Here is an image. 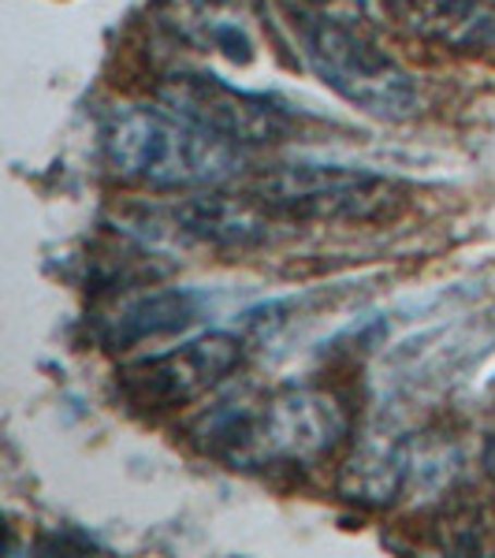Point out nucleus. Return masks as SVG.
I'll use <instances>...</instances> for the list:
<instances>
[{"label":"nucleus","instance_id":"obj_1","mask_svg":"<svg viewBox=\"0 0 495 558\" xmlns=\"http://www.w3.org/2000/svg\"><path fill=\"white\" fill-rule=\"evenodd\" d=\"M194 444L231 470L310 465L347 436V413L321 387L280 384L216 402L191 425Z\"/></svg>","mask_w":495,"mask_h":558},{"label":"nucleus","instance_id":"obj_2","mask_svg":"<svg viewBox=\"0 0 495 558\" xmlns=\"http://www.w3.org/2000/svg\"><path fill=\"white\" fill-rule=\"evenodd\" d=\"M101 149L116 175L149 191H216L246 165V149L194 128L168 105L116 108L105 120Z\"/></svg>","mask_w":495,"mask_h":558},{"label":"nucleus","instance_id":"obj_3","mask_svg":"<svg viewBox=\"0 0 495 558\" xmlns=\"http://www.w3.org/2000/svg\"><path fill=\"white\" fill-rule=\"evenodd\" d=\"M302 52L317 78L376 120H410L421 105L413 78L365 31L336 15H317L302 26Z\"/></svg>","mask_w":495,"mask_h":558},{"label":"nucleus","instance_id":"obj_4","mask_svg":"<svg viewBox=\"0 0 495 558\" xmlns=\"http://www.w3.org/2000/svg\"><path fill=\"white\" fill-rule=\"evenodd\" d=\"M254 202L276 220H324V223H373L399 213L407 194L399 183L358 168L336 165H287L257 175L246 186Z\"/></svg>","mask_w":495,"mask_h":558},{"label":"nucleus","instance_id":"obj_5","mask_svg":"<svg viewBox=\"0 0 495 558\" xmlns=\"http://www.w3.org/2000/svg\"><path fill=\"white\" fill-rule=\"evenodd\" d=\"M160 105L242 149L273 146L294 128V116L283 101L268 94H250L216 75H197V71L168 75L160 83Z\"/></svg>","mask_w":495,"mask_h":558},{"label":"nucleus","instance_id":"obj_6","mask_svg":"<svg viewBox=\"0 0 495 558\" xmlns=\"http://www.w3.org/2000/svg\"><path fill=\"white\" fill-rule=\"evenodd\" d=\"M242 362V343L228 331H209L191 343L128 362L116 373L120 395L138 410L191 407L216 384H224Z\"/></svg>","mask_w":495,"mask_h":558},{"label":"nucleus","instance_id":"obj_7","mask_svg":"<svg viewBox=\"0 0 495 558\" xmlns=\"http://www.w3.org/2000/svg\"><path fill=\"white\" fill-rule=\"evenodd\" d=\"M160 23L197 52L250 64L261 49V0H160Z\"/></svg>","mask_w":495,"mask_h":558},{"label":"nucleus","instance_id":"obj_8","mask_svg":"<svg viewBox=\"0 0 495 558\" xmlns=\"http://www.w3.org/2000/svg\"><path fill=\"white\" fill-rule=\"evenodd\" d=\"M413 38L455 52H484L495 45V0H384Z\"/></svg>","mask_w":495,"mask_h":558},{"label":"nucleus","instance_id":"obj_9","mask_svg":"<svg viewBox=\"0 0 495 558\" xmlns=\"http://www.w3.org/2000/svg\"><path fill=\"white\" fill-rule=\"evenodd\" d=\"M205 299L197 291H153L142 294L128 305L105 317L101 324V339L105 347L120 350V347H134V343H146V339H160V336H176V331L191 328V324L202 317Z\"/></svg>","mask_w":495,"mask_h":558},{"label":"nucleus","instance_id":"obj_10","mask_svg":"<svg viewBox=\"0 0 495 558\" xmlns=\"http://www.w3.org/2000/svg\"><path fill=\"white\" fill-rule=\"evenodd\" d=\"M488 473H492V481H495V447H492V454H488Z\"/></svg>","mask_w":495,"mask_h":558}]
</instances>
